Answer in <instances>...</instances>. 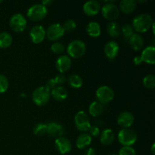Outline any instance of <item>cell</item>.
I'll use <instances>...</instances> for the list:
<instances>
[{"instance_id": "cell-1", "label": "cell", "mask_w": 155, "mask_h": 155, "mask_svg": "<svg viewBox=\"0 0 155 155\" xmlns=\"http://www.w3.org/2000/svg\"><path fill=\"white\" fill-rule=\"evenodd\" d=\"M154 21L151 15L148 14H141L135 17L133 21V30H136L139 33L147 32L152 26Z\"/></svg>"}, {"instance_id": "cell-2", "label": "cell", "mask_w": 155, "mask_h": 155, "mask_svg": "<svg viewBox=\"0 0 155 155\" xmlns=\"http://www.w3.org/2000/svg\"><path fill=\"white\" fill-rule=\"evenodd\" d=\"M137 138L136 132L130 128L122 129L118 133V141L124 146L131 147L136 143Z\"/></svg>"}, {"instance_id": "cell-3", "label": "cell", "mask_w": 155, "mask_h": 155, "mask_svg": "<svg viewBox=\"0 0 155 155\" xmlns=\"http://www.w3.org/2000/svg\"><path fill=\"white\" fill-rule=\"evenodd\" d=\"M86 51V45L83 41L76 39L70 42L67 48V51L71 57L79 58L84 55Z\"/></svg>"}, {"instance_id": "cell-4", "label": "cell", "mask_w": 155, "mask_h": 155, "mask_svg": "<svg viewBox=\"0 0 155 155\" xmlns=\"http://www.w3.org/2000/svg\"><path fill=\"white\" fill-rule=\"evenodd\" d=\"M50 97V90H48L45 86H39L33 91L32 99L36 105L43 106L48 102Z\"/></svg>"}, {"instance_id": "cell-5", "label": "cell", "mask_w": 155, "mask_h": 155, "mask_svg": "<svg viewBox=\"0 0 155 155\" xmlns=\"http://www.w3.org/2000/svg\"><path fill=\"white\" fill-rule=\"evenodd\" d=\"M47 13H48L47 8L39 3V4H35L30 6V8L27 11V15L31 21H39L45 18Z\"/></svg>"}, {"instance_id": "cell-6", "label": "cell", "mask_w": 155, "mask_h": 155, "mask_svg": "<svg viewBox=\"0 0 155 155\" xmlns=\"http://www.w3.org/2000/svg\"><path fill=\"white\" fill-rule=\"evenodd\" d=\"M115 2L116 1L105 2L106 4H104L101 8V13L105 19L113 21L114 20L119 18L120 9L116 5L114 4Z\"/></svg>"}, {"instance_id": "cell-7", "label": "cell", "mask_w": 155, "mask_h": 155, "mask_svg": "<svg viewBox=\"0 0 155 155\" xmlns=\"http://www.w3.org/2000/svg\"><path fill=\"white\" fill-rule=\"evenodd\" d=\"M11 28L17 33H21L25 30L27 26V19L24 15L20 13H16L12 16L9 21Z\"/></svg>"}, {"instance_id": "cell-8", "label": "cell", "mask_w": 155, "mask_h": 155, "mask_svg": "<svg viewBox=\"0 0 155 155\" xmlns=\"http://www.w3.org/2000/svg\"><path fill=\"white\" fill-rule=\"evenodd\" d=\"M96 98L98 100V102L101 104H106L112 100L114 98V92L110 87L107 86H100L96 91Z\"/></svg>"}, {"instance_id": "cell-9", "label": "cell", "mask_w": 155, "mask_h": 155, "mask_svg": "<svg viewBox=\"0 0 155 155\" xmlns=\"http://www.w3.org/2000/svg\"><path fill=\"white\" fill-rule=\"evenodd\" d=\"M74 123L77 130L81 132L88 131L91 126L89 116L83 110L77 112L74 117Z\"/></svg>"}, {"instance_id": "cell-10", "label": "cell", "mask_w": 155, "mask_h": 155, "mask_svg": "<svg viewBox=\"0 0 155 155\" xmlns=\"http://www.w3.org/2000/svg\"><path fill=\"white\" fill-rule=\"evenodd\" d=\"M64 30L60 24H52L45 30V36L49 40L57 41L63 36Z\"/></svg>"}, {"instance_id": "cell-11", "label": "cell", "mask_w": 155, "mask_h": 155, "mask_svg": "<svg viewBox=\"0 0 155 155\" xmlns=\"http://www.w3.org/2000/svg\"><path fill=\"white\" fill-rule=\"evenodd\" d=\"M30 37L35 44L42 42L45 38V30L42 25H36L30 31Z\"/></svg>"}, {"instance_id": "cell-12", "label": "cell", "mask_w": 155, "mask_h": 155, "mask_svg": "<svg viewBox=\"0 0 155 155\" xmlns=\"http://www.w3.org/2000/svg\"><path fill=\"white\" fill-rule=\"evenodd\" d=\"M54 145L57 151L62 155L68 154L72 149V145L69 139L62 136L55 139Z\"/></svg>"}, {"instance_id": "cell-13", "label": "cell", "mask_w": 155, "mask_h": 155, "mask_svg": "<svg viewBox=\"0 0 155 155\" xmlns=\"http://www.w3.org/2000/svg\"><path fill=\"white\" fill-rule=\"evenodd\" d=\"M135 120V118L133 117V114L128 111L122 112L118 116L117 122L120 127L124 128H130L133 124Z\"/></svg>"}, {"instance_id": "cell-14", "label": "cell", "mask_w": 155, "mask_h": 155, "mask_svg": "<svg viewBox=\"0 0 155 155\" xmlns=\"http://www.w3.org/2000/svg\"><path fill=\"white\" fill-rule=\"evenodd\" d=\"M83 12L88 16H95L98 15L101 9V5L96 0H90L86 2L83 6Z\"/></svg>"}, {"instance_id": "cell-15", "label": "cell", "mask_w": 155, "mask_h": 155, "mask_svg": "<svg viewBox=\"0 0 155 155\" xmlns=\"http://www.w3.org/2000/svg\"><path fill=\"white\" fill-rule=\"evenodd\" d=\"M120 51V46L115 41H110L104 45V52L107 58L113 60L117 56Z\"/></svg>"}, {"instance_id": "cell-16", "label": "cell", "mask_w": 155, "mask_h": 155, "mask_svg": "<svg viewBox=\"0 0 155 155\" xmlns=\"http://www.w3.org/2000/svg\"><path fill=\"white\" fill-rule=\"evenodd\" d=\"M71 64H72V62H71V59L69 56L61 55L58 58L57 61H56L55 66L58 71L61 73L62 74L63 73L69 71L71 67Z\"/></svg>"}, {"instance_id": "cell-17", "label": "cell", "mask_w": 155, "mask_h": 155, "mask_svg": "<svg viewBox=\"0 0 155 155\" xmlns=\"http://www.w3.org/2000/svg\"><path fill=\"white\" fill-rule=\"evenodd\" d=\"M142 61L149 64L155 63V48L154 46H148L142 51L141 54Z\"/></svg>"}, {"instance_id": "cell-18", "label": "cell", "mask_w": 155, "mask_h": 155, "mask_svg": "<svg viewBox=\"0 0 155 155\" xmlns=\"http://www.w3.org/2000/svg\"><path fill=\"white\" fill-rule=\"evenodd\" d=\"M47 133L52 137H61L64 134V129L57 123H49L47 124Z\"/></svg>"}, {"instance_id": "cell-19", "label": "cell", "mask_w": 155, "mask_h": 155, "mask_svg": "<svg viewBox=\"0 0 155 155\" xmlns=\"http://www.w3.org/2000/svg\"><path fill=\"white\" fill-rule=\"evenodd\" d=\"M50 93H51V95L53 97L54 99L58 101H62L68 98V91L66 90V89H64L61 86H55L54 89L50 91Z\"/></svg>"}, {"instance_id": "cell-20", "label": "cell", "mask_w": 155, "mask_h": 155, "mask_svg": "<svg viewBox=\"0 0 155 155\" xmlns=\"http://www.w3.org/2000/svg\"><path fill=\"white\" fill-rule=\"evenodd\" d=\"M129 42H130L131 47L135 51H139L142 49L145 44L143 37L142 36V35L139 34V33H133V36L129 39Z\"/></svg>"}, {"instance_id": "cell-21", "label": "cell", "mask_w": 155, "mask_h": 155, "mask_svg": "<svg viewBox=\"0 0 155 155\" xmlns=\"http://www.w3.org/2000/svg\"><path fill=\"white\" fill-rule=\"evenodd\" d=\"M114 133L110 129H105L103 130L100 136V142L103 145H110L114 141Z\"/></svg>"}, {"instance_id": "cell-22", "label": "cell", "mask_w": 155, "mask_h": 155, "mask_svg": "<svg viewBox=\"0 0 155 155\" xmlns=\"http://www.w3.org/2000/svg\"><path fill=\"white\" fill-rule=\"evenodd\" d=\"M92 143V136L88 133H82L77 138L76 145L79 149H84Z\"/></svg>"}, {"instance_id": "cell-23", "label": "cell", "mask_w": 155, "mask_h": 155, "mask_svg": "<svg viewBox=\"0 0 155 155\" xmlns=\"http://www.w3.org/2000/svg\"><path fill=\"white\" fill-rule=\"evenodd\" d=\"M136 8V2L135 0H122L120 2V9L124 14H131Z\"/></svg>"}, {"instance_id": "cell-24", "label": "cell", "mask_w": 155, "mask_h": 155, "mask_svg": "<svg viewBox=\"0 0 155 155\" xmlns=\"http://www.w3.org/2000/svg\"><path fill=\"white\" fill-rule=\"evenodd\" d=\"M86 32L91 37H98L101 35V27L96 21H91L86 27Z\"/></svg>"}, {"instance_id": "cell-25", "label": "cell", "mask_w": 155, "mask_h": 155, "mask_svg": "<svg viewBox=\"0 0 155 155\" xmlns=\"http://www.w3.org/2000/svg\"><path fill=\"white\" fill-rule=\"evenodd\" d=\"M107 30L109 36L113 38H117L120 35L121 27L118 23L115 22V21H110L107 24Z\"/></svg>"}, {"instance_id": "cell-26", "label": "cell", "mask_w": 155, "mask_h": 155, "mask_svg": "<svg viewBox=\"0 0 155 155\" xmlns=\"http://www.w3.org/2000/svg\"><path fill=\"white\" fill-rule=\"evenodd\" d=\"M104 110L102 104L98 101H92L89 107V113L94 117L100 116Z\"/></svg>"}, {"instance_id": "cell-27", "label": "cell", "mask_w": 155, "mask_h": 155, "mask_svg": "<svg viewBox=\"0 0 155 155\" xmlns=\"http://www.w3.org/2000/svg\"><path fill=\"white\" fill-rule=\"evenodd\" d=\"M12 36L8 32H2L0 33V48H8L12 43Z\"/></svg>"}, {"instance_id": "cell-28", "label": "cell", "mask_w": 155, "mask_h": 155, "mask_svg": "<svg viewBox=\"0 0 155 155\" xmlns=\"http://www.w3.org/2000/svg\"><path fill=\"white\" fill-rule=\"evenodd\" d=\"M68 80L70 86L73 88H75V89H79L83 86V79L81 78V77L77 75V74H72V75L69 76Z\"/></svg>"}, {"instance_id": "cell-29", "label": "cell", "mask_w": 155, "mask_h": 155, "mask_svg": "<svg viewBox=\"0 0 155 155\" xmlns=\"http://www.w3.org/2000/svg\"><path fill=\"white\" fill-rule=\"evenodd\" d=\"M121 33H122L124 39H127V40H129V39L134 33V30H133V26L130 24H124L123 27H121Z\"/></svg>"}, {"instance_id": "cell-30", "label": "cell", "mask_w": 155, "mask_h": 155, "mask_svg": "<svg viewBox=\"0 0 155 155\" xmlns=\"http://www.w3.org/2000/svg\"><path fill=\"white\" fill-rule=\"evenodd\" d=\"M142 83L147 89H154L155 87V76L153 74H148L144 77Z\"/></svg>"}, {"instance_id": "cell-31", "label": "cell", "mask_w": 155, "mask_h": 155, "mask_svg": "<svg viewBox=\"0 0 155 155\" xmlns=\"http://www.w3.org/2000/svg\"><path fill=\"white\" fill-rule=\"evenodd\" d=\"M33 133L36 136H44L47 133V124H38L33 127Z\"/></svg>"}, {"instance_id": "cell-32", "label": "cell", "mask_w": 155, "mask_h": 155, "mask_svg": "<svg viewBox=\"0 0 155 155\" xmlns=\"http://www.w3.org/2000/svg\"><path fill=\"white\" fill-rule=\"evenodd\" d=\"M64 45L59 42H55L51 45V51L54 54H61L64 51Z\"/></svg>"}, {"instance_id": "cell-33", "label": "cell", "mask_w": 155, "mask_h": 155, "mask_svg": "<svg viewBox=\"0 0 155 155\" xmlns=\"http://www.w3.org/2000/svg\"><path fill=\"white\" fill-rule=\"evenodd\" d=\"M64 32H72L77 27V24L74 20H68L62 25Z\"/></svg>"}, {"instance_id": "cell-34", "label": "cell", "mask_w": 155, "mask_h": 155, "mask_svg": "<svg viewBox=\"0 0 155 155\" xmlns=\"http://www.w3.org/2000/svg\"><path fill=\"white\" fill-rule=\"evenodd\" d=\"M8 88V80L5 76L0 74V93H4Z\"/></svg>"}, {"instance_id": "cell-35", "label": "cell", "mask_w": 155, "mask_h": 155, "mask_svg": "<svg viewBox=\"0 0 155 155\" xmlns=\"http://www.w3.org/2000/svg\"><path fill=\"white\" fill-rule=\"evenodd\" d=\"M119 155H136V152L132 147L123 146L120 149Z\"/></svg>"}, {"instance_id": "cell-36", "label": "cell", "mask_w": 155, "mask_h": 155, "mask_svg": "<svg viewBox=\"0 0 155 155\" xmlns=\"http://www.w3.org/2000/svg\"><path fill=\"white\" fill-rule=\"evenodd\" d=\"M89 132L90 136L97 137L100 134V129L97 126H90L89 129Z\"/></svg>"}, {"instance_id": "cell-37", "label": "cell", "mask_w": 155, "mask_h": 155, "mask_svg": "<svg viewBox=\"0 0 155 155\" xmlns=\"http://www.w3.org/2000/svg\"><path fill=\"white\" fill-rule=\"evenodd\" d=\"M66 77H65L64 74H58V75L56 76L54 78V82H55L56 85H62L66 82Z\"/></svg>"}, {"instance_id": "cell-38", "label": "cell", "mask_w": 155, "mask_h": 155, "mask_svg": "<svg viewBox=\"0 0 155 155\" xmlns=\"http://www.w3.org/2000/svg\"><path fill=\"white\" fill-rule=\"evenodd\" d=\"M55 86H57V85H56L55 82H54V78L49 79L48 80H47L46 83H45V87L50 91H51L52 89H54Z\"/></svg>"}, {"instance_id": "cell-39", "label": "cell", "mask_w": 155, "mask_h": 155, "mask_svg": "<svg viewBox=\"0 0 155 155\" xmlns=\"http://www.w3.org/2000/svg\"><path fill=\"white\" fill-rule=\"evenodd\" d=\"M142 58H141V56H136V57L133 58V63H134V64L136 65H140L142 63Z\"/></svg>"}, {"instance_id": "cell-40", "label": "cell", "mask_w": 155, "mask_h": 155, "mask_svg": "<svg viewBox=\"0 0 155 155\" xmlns=\"http://www.w3.org/2000/svg\"><path fill=\"white\" fill-rule=\"evenodd\" d=\"M84 155H96V151L93 148H89L86 151Z\"/></svg>"}, {"instance_id": "cell-41", "label": "cell", "mask_w": 155, "mask_h": 155, "mask_svg": "<svg viewBox=\"0 0 155 155\" xmlns=\"http://www.w3.org/2000/svg\"><path fill=\"white\" fill-rule=\"evenodd\" d=\"M51 3H52V1H51V0H46V1H42L41 4L43 5L44 6H45V7H46L47 5H50Z\"/></svg>"}, {"instance_id": "cell-42", "label": "cell", "mask_w": 155, "mask_h": 155, "mask_svg": "<svg viewBox=\"0 0 155 155\" xmlns=\"http://www.w3.org/2000/svg\"><path fill=\"white\" fill-rule=\"evenodd\" d=\"M151 153H152L153 155L155 154V144L153 143L152 146H151Z\"/></svg>"}, {"instance_id": "cell-43", "label": "cell", "mask_w": 155, "mask_h": 155, "mask_svg": "<svg viewBox=\"0 0 155 155\" xmlns=\"http://www.w3.org/2000/svg\"><path fill=\"white\" fill-rule=\"evenodd\" d=\"M139 2H145L146 1H139Z\"/></svg>"}, {"instance_id": "cell-44", "label": "cell", "mask_w": 155, "mask_h": 155, "mask_svg": "<svg viewBox=\"0 0 155 155\" xmlns=\"http://www.w3.org/2000/svg\"><path fill=\"white\" fill-rule=\"evenodd\" d=\"M109 155H117V154H113V153H112V154H110Z\"/></svg>"}, {"instance_id": "cell-45", "label": "cell", "mask_w": 155, "mask_h": 155, "mask_svg": "<svg viewBox=\"0 0 155 155\" xmlns=\"http://www.w3.org/2000/svg\"><path fill=\"white\" fill-rule=\"evenodd\" d=\"M1 2H2V1H1V0H0V3H1Z\"/></svg>"}]
</instances>
